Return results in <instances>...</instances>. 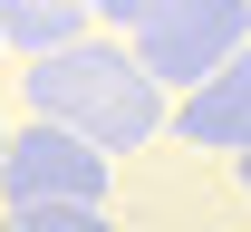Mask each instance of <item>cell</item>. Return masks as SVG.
<instances>
[{
	"instance_id": "obj_7",
	"label": "cell",
	"mask_w": 251,
	"mask_h": 232,
	"mask_svg": "<svg viewBox=\"0 0 251 232\" xmlns=\"http://www.w3.org/2000/svg\"><path fill=\"white\" fill-rule=\"evenodd\" d=\"M232 174H242V194H251V155H242V165H232Z\"/></svg>"
},
{
	"instance_id": "obj_8",
	"label": "cell",
	"mask_w": 251,
	"mask_h": 232,
	"mask_svg": "<svg viewBox=\"0 0 251 232\" xmlns=\"http://www.w3.org/2000/svg\"><path fill=\"white\" fill-rule=\"evenodd\" d=\"M0 165H10V126H0Z\"/></svg>"
},
{
	"instance_id": "obj_3",
	"label": "cell",
	"mask_w": 251,
	"mask_h": 232,
	"mask_svg": "<svg viewBox=\"0 0 251 232\" xmlns=\"http://www.w3.org/2000/svg\"><path fill=\"white\" fill-rule=\"evenodd\" d=\"M0 203L10 213H97L106 203V155L77 145V135H58V126H29V135H10Z\"/></svg>"
},
{
	"instance_id": "obj_9",
	"label": "cell",
	"mask_w": 251,
	"mask_h": 232,
	"mask_svg": "<svg viewBox=\"0 0 251 232\" xmlns=\"http://www.w3.org/2000/svg\"><path fill=\"white\" fill-rule=\"evenodd\" d=\"M0 49H10V39H0Z\"/></svg>"
},
{
	"instance_id": "obj_2",
	"label": "cell",
	"mask_w": 251,
	"mask_h": 232,
	"mask_svg": "<svg viewBox=\"0 0 251 232\" xmlns=\"http://www.w3.org/2000/svg\"><path fill=\"white\" fill-rule=\"evenodd\" d=\"M97 20L135 39L145 87H184V97L251 49V0H97Z\"/></svg>"
},
{
	"instance_id": "obj_1",
	"label": "cell",
	"mask_w": 251,
	"mask_h": 232,
	"mask_svg": "<svg viewBox=\"0 0 251 232\" xmlns=\"http://www.w3.org/2000/svg\"><path fill=\"white\" fill-rule=\"evenodd\" d=\"M29 106H39V126L77 135L97 155H126V145H145L164 126V87H145L135 49H106V39L68 49V58H39L29 68Z\"/></svg>"
},
{
	"instance_id": "obj_6",
	"label": "cell",
	"mask_w": 251,
	"mask_h": 232,
	"mask_svg": "<svg viewBox=\"0 0 251 232\" xmlns=\"http://www.w3.org/2000/svg\"><path fill=\"white\" fill-rule=\"evenodd\" d=\"M0 232H116L106 213H10Z\"/></svg>"
},
{
	"instance_id": "obj_4",
	"label": "cell",
	"mask_w": 251,
	"mask_h": 232,
	"mask_svg": "<svg viewBox=\"0 0 251 232\" xmlns=\"http://www.w3.org/2000/svg\"><path fill=\"white\" fill-rule=\"evenodd\" d=\"M174 126H184V145H203V155H232V165H242V155H251V49L222 68L213 87H193V97L174 106Z\"/></svg>"
},
{
	"instance_id": "obj_5",
	"label": "cell",
	"mask_w": 251,
	"mask_h": 232,
	"mask_svg": "<svg viewBox=\"0 0 251 232\" xmlns=\"http://www.w3.org/2000/svg\"><path fill=\"white\" fill-rule=\"evenodd\" d=\"M87 29H97L87 0H0V39H10V49H29V68L87 49Z\"/></svg>"
}]
</instances>
